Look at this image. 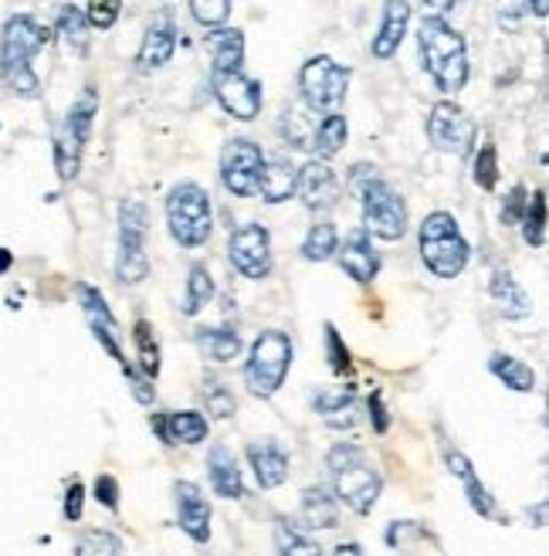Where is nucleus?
Returning a JSON list of instances; mask_svg holds the SVG:
<instances>
[{"label":"nucleus","mask_w":549,"mask_h":556,"mask_svg":"<svg viewBox=\"0 0 549 556\" xmlns=\"http://www.w3.org/2000/svg\"><path fill=\"white\" fill-rule=\"evenodd\" d=\"M421 65L445 96H458L469 81V48L448 17H424L418 27Z\"/></svg>","instance_id":"1"},{"label":"nucleus","mask_w":549,"mask_h":556,"mask_svg":"<svg viewBox=\"0 0 549 556\" xmlns=\"http://www.w3.org/2000/svg\"><path fill=\"white\" fill-rule=\"evenodd\" d=\"M48 41H51V31L31 14H14L4 24V38H0V75H4L8 86L24 99H35L41 92V81L31 62Z\"/></svg>","instance_id":"2"},{"label":"nucleus","mask_w":549,"mask_h":556,"mask_svg":"<svg viewBox=\"0 0 549 556\" xmlns=\"http://www.w3.org/2000/svg\"><path fill=\"white\" fill-rule=\"evenodd\" d=\"M329 479H333L336 498L346 503L353 513L367 516L376 506L380 476L373 462L367 458V452L356 448V444H336V448L329 452Z\"/></svg>","instance_id":"3"},{"label":"nucleus","mask_w":549,"mask_h":556,"mask_svg":"<svg viewBox=\"0 0 549 556\" xmlns=\"http://www.w3.org/2000/svg\"><path fill=\"white\" fill-rule=\"evenodd\" d=\"M469 241L448 211H431L421 225V258L437 278H458L469 265Z\"/></svg>","instance_id":"4"},{"label":"nucleus","mask_w":549,"mask_h":556,"mask_svg":"<svg viewBox=\"0 0 549 556\" xmlns=\"http://www.w3.org/2000/svg\"><path fill=\"white\" fill-rule=\"evenodd\" d=\"M167 225L177 244L183 248H201L210 241L214 231V211H210V193L201 184H177L167 193Z\"/></svg>","instance_id":"5"},{"label":"nucleus","mask_w":549,"mask_h":556,"mask_svg":"<svg viewBox=\"0 0 549 556\" xmlns=\"http://www.w3.org/2000/svg\"><path fill=\"white\" fill-rule=\"evenodd\" d=\"M99 113V92L95 86H86L75 99V105L68 109L65 123L54 129V166H59L62 180H75L81 170V153H86V143L92 136V123Z\"/></svg>","instance_id":"6"},{"label":"nucleus","mask_w":549,"mask_h":556,"mask_svg":"<svg viewBox=\"0 0 549 556\" xmlns=\"http://www.w3.org/2000/svg\"><path fill=\"white\" fill-rule=\"evenodd\" d=\"M292 367V340L279 329H268L255 340L248 364H244V383L255 397H271L279 394Z\"/></svg>","instance_id":"7"},{"label":"nucleus","mask_w":549,"mask_h":556,"mask_svg":"<svg viewBox=\"0 0 549 556\" xmlns=\"http://www.w3.org/2000/svg\"><path fill=\"white\" fill-rule=\"evenodd\" d=\"M146 238H150V214L146 204L126 198L119 204V258H116V275L126 286H140L150 275V258H146Z\"/></svg>","instance_id":"8"},{"label":"nucleus","mask_w":549,"mask_h":556,"mask_svg":"<svg viewBox=\"0 0 549 556\" xmlns=\"http://www.w3.org/2000/svg\"><path fill=\"white\" fill-rule=\"evenodd\" d=\"M360 204H363V231L370 238H380V241H400L407 235V204L400 193L383 180V177H373L360 193Z\"/></svg>","instance_id":"9"},{"label":"nucleus","mask_w":549,"mask_h":556,"mask_svg":"<svg viewBox=\"0 0 549 556\" xmlns=\"http://www.w3.org/2000/svg\"><path fill=\"white\" fill-rule=\"evenodd\" d=\"M349 78L353 72L340 62H333L329 54H316L298 72V89L302 102H306L312 113H336L349 92Z\"/></svg>","instance_id":"10"},{"label":"nucleus","mask_w":549,"mask_h":556,"mask_svg":"<svg viewBox=\"0 0 549 556\" xmlns=\"http://www.w3.org/2000/svg\"><path fill=\"white\" fill-rule=\"evenodd\" d=\"M475 123L472 116L464 113V109L451 99L445 102H434L431 105V116H427V136L431 143L442 150V153H451V156H469L475 150Z\"/></svg>","instance_id":"11"},{"label":"nucleus","mask_w":549,"mask_h":556,"mask_svg":"<svg viewBox=\"0 0 549 556\" xmlns=\"http://www.w3.org/2000/svg\"><path fill=\"white\" fill-rule=\"evenodd\" d=\"M261 166H265V153L258 143L252 139H231L221 150V180L228 187V193L234 198H255L258 193V177H261Z\"/></svg>","instance_id":"12"},{"label":"nucleus","mask_w":549,"mask_h":556,"mask_svg":"<svg viewBox=\"0 0 549 556\" xmlns=\"http://www.w3.org/2000/svg\"><path fill=\"white\" fill-rule=\"evenodd\" d=\"M228 258L234 265V271H241L244 278H261L271 275V235L261 225H241L231 231L228 238Z\"/></svg>","instance_id":"13"},{"label":"nucleus","mask_w":549,"mask_h":556,"mask_svg":"<svg viewBox=\"0 0 549 556\" xmlns=\"http://www.w3.org/2000/svg\"><path fill=\"white\" fill-rule=\"evenodd\" d=\"M210 89H214L217 105H221L231 119L252 123V119L261 113V102H265V96H261V81L248 78L244 72L214 75V78H210Z\"/></svg>","instance_id":"14"},{"label":"nucleus","mask_w":549,"mask_h":556,"mask_svg":"<svg viewBox=\"0 0 549 556\" xmlns=\"http://www.w3.org/2000/svg\"><path fill=\"white\" fill-rule=\"evenodd\" d=\"M295 193L309 211L325 214V211H333L340 204L343 184H340V174L329 166V160H309L306 166H298Z\"/></svg>","instance_id":"15"},{"label":"nucleus","mask_w":549,"mask_h":556,"mask_svg":"<svg viewBox=\"0 0 549 556\" xmlns=\"http://www.w3.org/2000/svg\"><path fill=\"white\" fill-rule=\"evenodd\" d=\"M78 299H81V309H86L89 326H92V337L102 343V350H105L108 356H113L119 367H126V353H123V346H119V323H116L113 313H108L105 295H102L99 289H92V286L81 282V286H78Z\"/></svg>","instance_id":"16"},{"label":"nucleus","mask_w":549,"mask_h":556,"mask_svg":"<svg viewBox=\"0 0 549 556\" xmlns=\"http://www.w3.org/2000/svg\"><path fill=\"white\" fill-rule=\"evenodd\" d=\"M174 51H177V24L167 11H163L146 27L140 54H136V68H140L143 75H153L174 59Z\"/></svg>","instance_id":"17"},{"label":"nucleus","mask_w":549,"mask_h":556,"mask_svg":"<svg viewBox=\"0 0 549 556\" xmlns=\"http://www.w3.org/2000/svg\"><path fill=\"white\" fill-rule=\"evenodd\" d=\"M177 522L180 530L194 540V543H207L210 540V506L204 492L194 482H177Z\"/></svg>","instance_id":"18"},{"label":"nucleus","mask_w":549,"mask_h":556,"mask_svg":"<svg viewBox=\"0 0 549 556\" xmlns=\"http://www.w3.org/2000/svg\"><path fill=\"white\" fill-rule=\"evenodd\" d=\"M204 48L210 51V78L231 75L244 65V35L238 27H210L204 35Z\"/></svg>","instance_id":"19"},{"label":"nucleus","mask_w":549,"mask_h":556,"mask_svg":"<svg viewBox=\"0 0 549 556\" xmlns=\"http://www.w3.org/2000/svg\"><path fill=\"white\" fill-rule=\"evenodd\" d=\"M340 252V262H343V271L349 278H356V282H373L376 271H380V252L373 248V238L360 228L353 231L343 248H336Z\"/></svg>","instance_id":"20"},{"label":"nucleus","mask_w":549,"mask_h":556,"mask_svg":"<svg viewBox=\"0 0 549 556\" xmlns=\"http://www.w3.org/2000/svg\"><path fill=\"white\" fill-rule=\"evenodd\" d=\"M407 24H410V8L407 0H387V8H383V21H380V31L370 45L373 59L376 62H387L397 54L404 35H407Z\"/></svg>","instance_id":"21"},{"label":"nucleus","mask_w":549,"mask_h":556,"mask_svg":"<svg viewBox=\"0 0 549 556\" xmlns=\"http://www.w3.org/2000/svg\"><path fill=\"white\" fill-rule=\"evenodd\" d=\"M295 177H298V166L279 153V156H265L261 166V177H258V193L265 204H282L295 193Z\"/></svg>","instance_id":"22"},{"label":"nucleus","mask_w":549,"mask_h":556,"mask_svg":"<svg viewBox=\"0 0 549 556\" xmlns=\"http://www.w3.org/2000/svg\"><path fill=\"white\" fill-rule=\"evenodd\" d=\"M248 458L261 489H279L289 479V458L274 441H255L248 448Z\"/></svg>","instance_id":"23"},{"label":"nucleus","mask_w":549,"mask_h":556,"mask_svg":"<svg viewBox=\"0 0 549 556\" xmlns=\"http://www.w3.org/2000/svg\"><path fill=\"white\" fill-rule=\"evenodd\" d=\"M153 428L167 444H201L207 438V417L197 410H180V414L156 417Z\"/></svg>","instance_id":"24"},{"label":"nucleus","mask_w":549,"mask_h":556,"mask_svg":"<svg viewBox=\"0 0 549 556\" xmlns=\"http://www.w3.org/2000/svg\"><path fill=\"white\" fill-rule=\"evenodd\" d=\"M488 292H491V299L499 302V309H502L506 319H526V316H533V299H529V292L519 286L509 271H496V275H491Z\"/></svg>","instance_id":"25"},{"label":"nucleus","mask_w":549,"mask_h":556,"mask_svg":"<svg viewBox=\"0 0 549 556\" xmlns=\"http://www.w3.org/2000/svg\"><path fill=\"white\" fill-rule=\"evenodd\" d=\"M207 468H210V485H214L217 495H225V498H241L244 495L238 462H234V455L225 448V444H214V448H210Z\"/></svg>","instance_id":"26"},{"label":"nucleus","mask_w":549,"mask_h":556,"mask_svg":"<svg viewBox=\"0 0 549 556\" xmlns=\"http://www.w3.org/2000/svg\"><path fill=\"white\" fill-rule=\"evenodd\" d=\"M316 410L329 428H353L356 421V394L353 387H329L316 394Z\"/></svg>","instance_id":"27"},{"label":"nucleus","mask_w":549,"mask_h":556,"mask_svg":"<svg viewBox=\"0 0 549 556\" xmlns=\"http://www.w3.org/2000/svg\"><path fill=\"white\" fill-rule=\"evenodd\" d=\"M346 136H349V126H346V116L340 113V109L336 113H322V119L316 123L309 150L316 153V160H333L346 147Z\"/></svg>","instance_id":"28"},{"label":"nucleus","mask_w":549,"mask_h":556,"mask_svg":"<svg viewBox=\"0 0 549 556\" xmlns=\"http://www.w3.org/2000/svg\"><path fill=\"white\" fill-rule=\"evenodd\" d=\"M448 468H451V476H458L461 482H464V492H469V503H472V509L478 513V516H496V498L488 495V489L478 482V476H475V468H472V462L464 458L461 452H448Z\"/></svg>","instance_id":"29"},{"label":"nucleus","mask_w":549,"mask_h":556,"mask_svg":"<svg viewBox=\"0 0 549 556\" xmlns=\"http://www.w3.org/2000/svg\"><path fill=\"white\" fill-rule=\"evenodd\" d=\"M197 346L214 359V364H231V359L241 356V337L234 329L221 326V329H197Z\"/></svg>","instance_id":"30"},{"label":"nucleus","mask_w":549,"mask_h":556,"mask_svg":"<svg viewBox=\"0 0 549 556\" xmlns=\"http://www.w3.org/2000/svg\"><path fill=\"white\" fill-rule=\"evenodd\" d=\"M302 519H306V526H312V530H333L336 526V498L329 495L322 485L306 489V495H302Z\"/></svg>","instance_id":"31"},{"label":"nucleus","mask_w":549,"mask_h":556,"mask_svg":"<svg viewBox=\"0 0 549 556\" xmlns=\"http://www.w3.org/2000/svg\"><path fill=\"white\" fill-rule=\"evenodd\" d=\"M316 123L319 119H316V113H312L306 102H302V105H289L285 113H282V136H285V143H292L298 150H309Z\"/></svg>","instance_id":"32"},{"label":"nucleus","mask_w":549,"mask_h":556,"mask_svg":"<svg viewBox=\"0 0 549 556\" xmlns=\"http://www.w3.org/2000/svg\"><path fill=\"white\" fill-rule=\"evenodd\" d=\"M488 370L496 374L506 387H512V391H519V394L536 391V374H533V367H526V364H523V359L506 356V353H496V356H491Z\"/></svg>","instance_id":"33"},{"label":"nucleus","mask_w":549,"mask_h":556,"mask_svg":"<svg viewBox=\"0 0 549 556\" xmlns=\"http://www.w3.org/2000/svg\"><path fill=\"white\" fill-rule=\"evenodd\" d=\"M59 38L68 45V51H75V54H86L89 51V41H92V35H89V21H86V14H81L75 4H68V8H62V14H59Z\"/></svg>","instance_id":"34"},{"label":"nucleus","mask_w":549,"mask_h":556,"mask_svg":"<svg viewBox=\"0 0 549 556\" xmlns=\"http://www.w3.org/2000/svg\"><path fill=\"white\" fill-rule=\"evenodd\" d=\"M336 248H340L336 228L329 225V220H319V225L309 228L306 241H302V258H306V262H325V258L336 255Z\"/></svg>","instance_id":"35"},{"label":"nucleus","mask_w":549,"mask_h":556,"mask_svg":"<svg viewBox=\"0 0 549 556\" xmlns=\"http://www.w3.org/2000/svg\"><path fill=\"white\" fill-rule=\"evenodd\" d=\"M132 340H136V356H140V370L146 380L159 377V343L153 337V326L146 319H140L132 326Z\"/></svg>","instance_id":"36"},{"label":"nucleus","mask_w":549,"mask_h":556,"mask_svg":"<svg viewBox=\"0 0 549 556\" xmlns=\"http://www.w3.org/2000/svg\"><path fill=\"white\" fill-rule=\"evenodd\" d=\"M210 299H214V278H210L207 265H194V268H190V278H187L183 313L187 316H197Z\"/></svg>","instance_id":"37"},{"label":"nucleus","mask_w":549,"mask_h":556,"mask_svg":"<svg viewBox=\"0 0 549 556\" xmlns=\"http://www.w3.org/2000/svg\"><path fill=\"white\" fill-rule=\"evenodd\" d=\"M523 238L529 248H542L546 244V190H536L529 204H526V214H523Z\"/></svg>","instance_id":"38"},{"label":"nucleus","mask_w":549,"mask_h":556,"mask_svg":"<svg viewBox=\"0 0 549 556\" xmlns=\"http://www.w3.org/2000/svg\"><path fill=\"white\" fill-rule=\"evenodd\" d=\"M274 543H279L282 556H322V546L302 536L289 519H279V526H274Z\"/></svg>","instance_id":"39"},{"label":"nucleus","mask_w":549,"mask_h":556,"mask_svg":"<svg viewBox=\"0 0 549 556\" xmlns=\"http://www.w3.org/2000/svg\"><path fill=\"white\" fill-rule=\"evenodd\" d=\"M190 14L201 27H225L231 17V0H190Z\"/></svg>","instance_id":"40"},{"label":"nucleus","mask_w":549,"mask_h":556,"mask_svg":"<svg viewBox=\"0 0 549 556\" xmlns=\"http://www.w3.org/2000/svg\"><path fill=\"white\" fill-rule=\"evenodd\" d=\"M475 184L482 190H496L499 184V150L496 143H485L475 156Z\"/></svg>","instance_id":"41"},{"label":"nucleus","mask_w":549,"mask_h":556,"mask_svg":"<svg viewBox=\"0 0 549 556\" xmlns=\"http://www.w3.org/2000/svg\"><path fill=\"white\" fill-rule=\"evenodd\" d=\"M119 11H123V0H89L81 14H86L89 27H95V31H108V27L119 21Z\"/></svg>","instance_id":"42"},{"label":"nucleus","mask_w":549,"mask_h":556,"mask_svg":"<svg viewBox=\"0 0 549 556\" xmlns=\"http://www.w3.org/2000/svg\"><path fill=\"white\" fill-rule=\"evenodd\" d=\"M78 556H123V543L113 533L92 530L78 540Z\"/></svg>","instance_id":"43"},{"label":"nucleus","mask_w":549,"mask_h":556,"mask_svg":"<svg viewBox=\"0 0 549 556\" xmlns=\"http://www.w3.org/2000/svg\"><path fill=\"white\" fill-rule=\"evenodd\" d=\"M526 204H529L526 187H523V184H515V187L509 190V198L502 201V225H506V228H515L519 220H523V214H526Z\"/></svg>","instance_id":"44"},{"label":"nucleus","mask_w":549,"mask_h":556,"mask_svg":"<svg viewBox=\"0 0 549 556\" xmlns=\"http://www.w3.org/2000/svg\"><path fill=\"white\" fill-rule=\"evenodd\" d=\"M325 346H329V367H333L336 374H349V350L346 343L340 340V332L333 323H325Z\"/></svg>","instance_id":"45"},{"label":"nucleus","mask_w":549,"mask_h":556,"mask_svg":"<svg viewBox=\"0 0 549 556\" xmlns=\"http://www.w3.org/2000/svg\"><path fill=\"white\" fill-rule=\"evenodd\" d=\"M204 404H207V414H214V417H231L234 414V394L221 383H207Z\"/></svg>","instance_id":"46"},{"label":"nucleus","mask_w":549,"mask_h":556,"mask_svg":"<svg viewBox=\"0 0 549 556\" xmlns=\"http://www.w3.org/2000/svg\"><path fill=\"white\" fill-rule=\"evenodd\" d=\"M95 498L105 509H119V482L113 476H99L95 479Z\"/></svg>","instance_id":"47"},{"label":"nucleus","mask_w":549,"mask_h":556,"mask_svg":"<svg viewBox=\"0 0 549 556\" xmlns=\"http://www.w3.org/2000/svg\"><path fill=\"white\" fill-rule=\"evenodd\" d=\"M81 498H86V489H81V482H72V489H68V495H65V516H68L72 522L81 519Z\"/></svg>","instance_id":"48"},{"label":"nucleus","mask_w":549,"mask_h":556,"mask_svg":"<svg viewBox=\"0 0 549 556\" xmlns=\"http://www.w3.org/2000/svg\"><path fill=\"white\" fill-rule=\"evenodd\" d=\"M461 0H421V8L427 11V17H448L451 11H458Z\"/></svg>","instance_id":"49"},{"label":"nucleus","mask_w":549,"mask_h":556,"mask_svg":"<svg viewBox=\"0 0 549 556\" xmlns=\"http://www.w3.org/2000/svg\"><path fill=\"white\" fill-rule=\"evenodd\" d=\"M370 414H373V428H376L380 434L391 428V417H387V407H383L380 394H373V397H370Z\"/></svg>","instance_id":"50"},{"label":"nucleus","mask_w":549,"mask_h":556,"mask_svg":"<svg viewBox=\"0 0 549 556\" xmlns=\"http://www.w3.org/2000/svg\"><path fill=\"white\" fill-rule=\"evenodd\" d=\"M523 11L536 14V17H546L549 14V0H523Z\"/></svg>","instance_id":"51"},{"label":"nucleus","mask_w":549,"mask_h":556,"mask_svg":"<svg viewBox=\"0 0 549 556\" xmlns=\"http://www.w3.org/2000/svg\"><path fill=\"white\" fill-rule=\"evenodd\" d=\"M333 556H363V549L356 546V543H343V546H336V553Z\"/></svg>","instance_id":"52"},{"label":"nucleus","mask_w":549,"mask_h":556,"mask_svg":"<svg viewBox=\"0 0 549 556\" xmlns=\"http://www.w3.org/2000/svg\"><path fill=\"white\" fill-rule=\"evenodd\" d=\"M499 4H502V14L506 11H523V0H499Z\"/></svg>","instance_id":"53"},{"label":"nucleus","mask_w":549,"mask_h":556,"mask_svg":"<svg viewBox=\"0 0 549 556\" xmlns=\"http://www.w3.org/2000/svg\"><path fill=\"white\" fill-rule=\"evenodd\" d=\"M11 268V252L8 248H0V271H8Z\"/></svg>","instance_id":"54"}]
</instances>
